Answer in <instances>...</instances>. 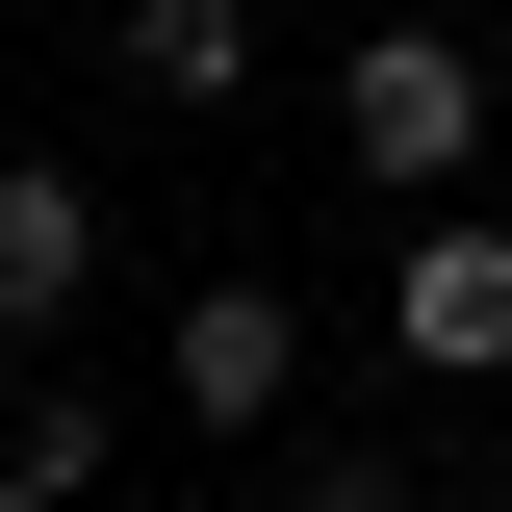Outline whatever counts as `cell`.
Instances as JSON below:
<instances>
[{"label":"cell","instance_id":"5b68a950","mask_svg":"<svg viewBox=\"0 0 512 512\" xmlns=\"http://www.w3.org/2000/svg\"><path fill=\"white\" fill-rule=\"evenodd\" d=\"M154 436L128 384H77V359H26V410H0V487H52V512H103V461Z\"/></svg>","mask_w":512,"mask_h":512},{"label":"cell","instance_id":"7a4b0ae2","mask_svg":"<svg viewBox=\"0 0 512 512\" xmlns=\"http://www.w3.org/2000/svg\"><path fill=\"white\" fill-rule=\"evenodd\" d=\"M282 384H308V308H282V282H180V308H154V436L256 461V436H282Z\"/></svg>","mask_w":512,"mask_h":512},{"label":"cell","instance_id":"277c9868","mask_svg":"<svg viewBox=\"0 0 512 512\" xmlns=\"http://www.w3.org/2000/svg\"><path fill=\"white\" fill-rule=\"evenodd\" d=\"M77 282H103V180L77 154H0V359H52Z\"/></svg>","mask_w":512,"mask_h":512},{"label":"cell","instance_id":"ba28073f","mask_svg":"<svg viewBox=\"0 0 512 512\" xmlns=\"http://www.w3.org/2000/svg\"><path fill=\"white\" fill-rule=\"evenodd\" d=\"M0 512H52V487H0Z\"/></svg>","mask_w":512,"mask_h":512},{"label":"cell","instance_id":"52a82bcc","mask_svg":"<svg viewBox=\"0 0 512 512\" xmlns=\"http://www.w3.org/2000/svg\"><path fill=\"white\" fill-rule=\"evenodd\" d=\"M282 512H436V487H410L384 436H333V461H282Z\"/></svg>","mask_w":512,"mask_h":512},{"label":"cell","instance_id":"6da1fadb","mask_svg":"<svg viewBox=\"0 0 512 512\" xmlns=\"http://www.w3.org/2000/svg\"><path fill=\"white\" fill-rule=\"evenodd\" d=\"M461 154H487V52H461L436 0H384L359 52H333V180H384V205H461Z\"/></svg>","mask_w":512,"mask_h":512},{"label":"cell","instance_id":"8992f818","mask_svg":"<svg viewBox=\"0 0 512 512\" xmlns=\"http://www.w3.org/2000/svg\"><path fill=\"white\" fill-rule=\"evenodd\" d=\"M128 103H256V0H128Z\"/></svg>","mask_w":512,"mask_h":512},{"label":"cell","instance_id":"3957f363","mask_svg":"<svg viewBox=\"0 0 512 512\" xmlns=\"http://www.w3.org/2000/svg\"><path fill=\"white\" fill-rule=\"evenodd\" d=\"M384 359H410V384H512V231H487V205H410V256H384Z\"/></svg>","mask_w":512,"mask_h":512}]
</instances>
